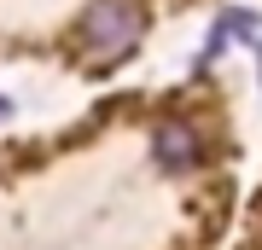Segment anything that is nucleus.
Here are the masks:
<instances>
[{
	"instance_id": "1",
	"label": "nucleus",
	"mask_w": 262,
	"mask_h": 250,
	"mask_svg": "<svg viewBox=\"0 0 262 250\" xmlns=\"http://www.w3.org/2000/svg\"><path fill=\"white\" fill-rule=\"evenodd\" d=\"M76 41H82L88 58L117 64L146 41V6L140 0H88L82 18H76Z\"/></svg>"
},
{
	"instance_id": "3",
	"label": "nucleus",
	"mask_w": 262,
	"mask_h": 250,
	"mask_svg": "<svg viewBox=\"0 0 262 250\" xmlns=\"http://www.w3.org/2000/svg\"><path fill=\"white\" fill-rule=\"evenodd\" d=\"M12 117V99H6V93H0V122H6Z\"/></svg>"
},
{
	"instance_id": "2",
	"label": "nucleus",
	"mask_w": 262,
	"mask_h": 250,
	"mask_svg": "<svg viewBox=\"0 0 262 250\" xmlns=\"http://www.w3.org/2000/svg\"><path fill=\"white\" fill-rule=\"evenodd\" d=\"M151 163H158L169 180L198 175V169H204V134H198V122H187V117H163L158 128H151Z\"/></svg>"
}]
</instances>
